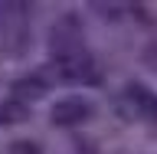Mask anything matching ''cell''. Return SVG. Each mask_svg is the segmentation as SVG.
Listing matches in <instances>:
<instances>
[{
    "label": "cell",
    "instance_id": "1",
    "mask_svg": "<svg viewBox=\"0 0 157 154\" xmlns=\"http://www.w3.org/2000/svg\"><path fill=\"white\" fill-rule=\"evenodd\" d=\"M82 115H85V105H78V102H62V105H56V112H52V118L62 121V125H69L72 118H82Z\"/></svg>",
    "mask_w": 157,
    "mask_h": 154
}]
</instances>
